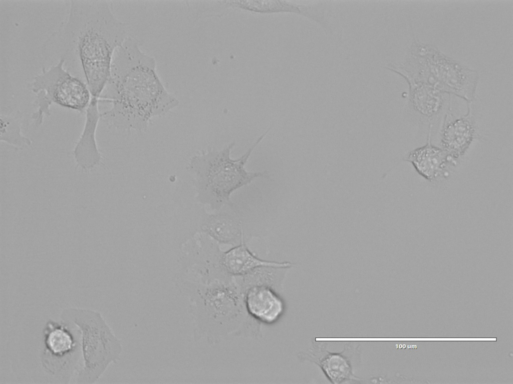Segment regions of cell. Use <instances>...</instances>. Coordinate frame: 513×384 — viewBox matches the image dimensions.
I'll list each match as a JSON object with an SVG mask.
<instances>
[{
    "instance_id": "cell-8",
    "label": "cell",
    "mask_w": 513,
    "mask_h": 384,
    "mask_svg": "<svg viewBox=\"0 0 513 384\" xmlns=\"http://www.w3.org/2000/svg\"><path fill=\"white\" fill-rule=\"evenodd\" d=\"M429 55V70L438 81L439 88L471 101L474 96V84L468 71L437 54Z\"/></svg>"
},
{
    "instance_id": "cell-7",
    "label": "cell",
    "mask_w": 513,
    "mask_h": 384,
    "mask_svg": "<svg viewBox=\"0 0 513 384\" xmlns=\"http://www.w3.org/2000/svg\"><path fill=\"white\" fill-rule=\"evenodd\" d=\"M43 338L42 364L48 371L54 374L67 364L68 356H71L75 350L76 342L66 324L52 320L46 323Z\"/></svg>"
},
{
    "instance_id": "cell-14",
    "label": "cell",
    "mask_w": 513,
    "mask_h": 384,
    "mask_svg": "<svg viewBox=\"0 0 513 384\" xmlns=\"http://www.w3.org/2000/svg\"><path fill=\"white\" fill-rule=\"evenodd\" d=\"M410 84V100L414 108L421 115L428 118L437 114L443 104L441 92L425 86Z\"/></svg>"
},
{
    "instance_id": "cell-17",
    "label": "cell",
    "mask_w": 513,
    "mask_h": 384,
    "mask_svg": "<svg viewBox=\"0 0 513 384\" xmlns=\"http://www.w3.org/2000/svg\"><path fill=\"white\" fill-rule=\"evenodd\" d=\"M237 230L235 224L230 220L222 217L214 222L213 233L220 240L223 242L231 240L236 236Z\"/></svg>"
},
{
    "instance_id": "cell-13",
    "label": "cell",
    "mask_w": 513,
    "mask_h": 384,
    "mask_svg": "<svg viewBox=\"0 0 513 384\" xmlns=\"http://www.w3.org/2000/svg\"><path fill=\"white\" fill-rule=\"evenodd\" d=\"M222 264L226 271L234 276L247 274L263 267L286 268L291 267L290 262H277L262 260L253 255L246 247L239 245L224 254Z\"/></svg>"
},
{
    "instance_id": "cell-6",
    "label": "cell",
    "mask_w": 513,
    "mask_h": 384,
    "mask_svg": "<svg viewBox=\"0 0 513 384\" xmlns=\"http://www.w3.org/2000/svg\"><path fill=\"white\" fill-rule=\"evenodd\" d=\"M67 312L82 330L84 372L87 380L93 382L111 364L120 360L122 343L100 313L82 309H69Z\"/></svg>"
},
{
    "instance_id": "cell-1",
    "label": "cell",
    "mask_w": 513,
    "mask_h": 384,
    "mask_svg": "<svg viewBox=\"0 0 513 384\" xmlns=\"http://www.w3.org/2000/svg\"><path fill=\"white\" fill-rule=\"evenodd\" d=\"M64 20L41 48L44 66L60 60L82 80L92 96H100L111 76L116 50L129 36L126 24L104 0L68 2Z\"/></svg>"
},
{
    "instance_id": "cell-4",
    "label": "cell",
    "mask_w": 513,
    "mask_h": 384,
    "mask_svg": "<svg viewBox=\"0 0 513 384\" xmlns=\"http://www.w3.org/2000/svg\"><path fill=\"white\" fill-rule=\"evenodd\" d=\"M270 129L237 159L233 160L230 156L234 142L220 150L209 148L190 158L188 164L189 171L209 198L216 203L228 201L230 194L235 190L250 183L256 178L268 176L267 171L248 172L244 166L253 150Z\"/></svg>"
},
{
    "instance_id": "cell-11",
    "label": "cell",
    "mask_w": 513,
    "mask_h": 384,
    "mask_svg": "<svg viewBox=\"0 0 513 384\" xmlns=\"http://www.w3.org/2000/svg\"><path fill=\"white\" fill-rule=\"evenodd\" d=\"M475 134V124L469 110L466 115L444 124L441 132V148L457 163L469 148Z\"/></svg>"
},
{
    "instance_id": "cell-5",
    "label": "cell",
    "mask_w": 513,
    "mask_h": 384,
    "mask_svg": "<svg viewBox=\"0 0 513 384\" xmlns=\"http://www.w3.org/2000/svg\"><path fill=\"white\" fill-rule=\"evenodd\" d=\"M28 88L36 94L32 117L38 124H42L45 116L50 114L53 103L83 112L91 98L86 84L69 72L62 60L49 66H43L41 72L29 82Z\"/></svg>"
},
{
    "instance_id": "cell-9",
    "label": "cell",
    "mask_w": 513,
    "mask_h": 384,
    "mask_svg": "<svg viewBox=\"0 0 513 384\" xmlns=\"http://www.w3.org/2000/svg\"><path fill=\"white\" fill-rule=\"evenodd\" d=\"M244 301L247 314L261 324L275 323L285 312L284 300L271 287L265 284L248 288L244 292Z\"/></svg>"
},
{
    "instance_id": "cell-10",
    "label": "cell",
    "mask_w": 513,
    "mask_h": 384,
    "mask_svg": "<svg viewBox=\"0 0 513 384\" xmlns=\"http://www.w3.org/2000/svg\"><path fill=\"white\" fill-rule=\"evenodd\" d=\"M431 129L430 126L426 144L410 152L405 160L410 162L421 176L433 182L447 176L448 167L457 163L442 148L431 144Z\"/></svg>"
},
{
    "instance_id": "cell-16",
    "label": "cell",
    "mask_w": 513,
    "mask_h": 384,
    "mask_svg": "<svg viewBox=\"0 0 513 384\" xmlns=\"http://www.w3.org/2000/svg\"><path fill=\"white\" fill-rule=\"evenodd\" d=\"M227 4L260 12H299V6L282 1H229Z\"/></svg>"
},
{
    "instance_id": "cell-3",
    "label": "cell",
    "mask_w": 513,
    "mask_h": 384,
    "mask_svg": "<svg viewBox=\"0 0 513 384\" xmlns=\"http://www.w3.org/2000/svg\"><path fill=\"white\" fill-rule=\"evenodd\" d=\"M186 295L195 342L212 344L228 336L259 335L261 324L247 314L243 290L214 285L189 289Z\"/></svg>"
},
{
    "instance_id": "cell-12",
    "label": "cell",
    "mask_w": 513,
    "mask_h": 384,
    "mask_svg": "<svg viewBox=\"0 0 513 384\" xmlns=\"http://www.w3.org/2000/svg\"><path fill=\"white\" fill-rule=\"evenodd\" d=\"M344 354V350L340 353H332L313 344L311 349L299 353L298 356L301 360L316 363L332 383L338 384L354 378L351 362Z\"/></svg>"
},
{
    "instance_id": "cell-15",
    "label": "cell",
    "mask_w": 513,
    "mask_h": 384,
    "mask_svg": "<svg viewBox=\"0 0 513 384\" xmlns=\"http://www.w3.org/2000/svg\"><path fill=\"white\" fill-rule=\"evenodd\" d=\"M22 116L19 112H1L0 114V140L18 149H23L32 144L31 140L22 134Z\"/></svg>"
},
{
    "instance_id": "cell-2",
    "label": "cell",
    "mask_w": 513,
    "mask_h": 384,
    "mask_svg": "<svg viewBox=\"0 0 513 384\" xmlns=\"http://www.w3.org/2000/svg\"><path fill=\"white\" fill-rule=\"evenodd\" d=\"M100 102L111 104L101 113V118L109 127L123 130H143L153 118L179 104L158 76L155 58L143 52L130 36L114 54Z\"/></svg>"
}]
</instances>
